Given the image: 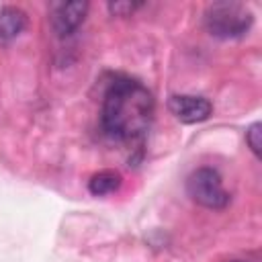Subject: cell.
Masks as SVG:
<instances>
[{
    "label": "cell",
    "mask_w": 262,
    "mask_h": 262,
    "mask_svg": "<svg viewBox=\"0 0 262 262\" xmlns=\"http://www.w3.org/2000/svg\"><path fill=\"white\" fill-rule=\"evenodd\" d=\"M246 143L256 158L262 156V125L260 123H252L246 129Z\"/></svg>",
    "instance_id": "8"
},
{
    "label": "cell",
    "mask_w": 262,
    "mask_h": 262,
    "mask_svg": "<svg viewBox=\"0 0 262 262\" xmlns=\"http://www.w3.org/2000/svg\"><path fill=\"white\" fill-rule=\"evenodd\" d=\"M188 196L207 209H223L229 203V192L223 188L221 176L213 168H199L186 178Z\"/></svg>",
    "instance_id": "3"
},
{
    "label": "cell",
    "mask_w": 262,
    "mask_h": 262,
    "mask_svg": "<svg viewBox=\"0 0 262 262\" xmlns=\"http://www.w3.org/2000/svg\"><path fill=\"white\" fill-rule=\"evenodd\" d=\"M137 6L139 4H135V2H111L108 4V10L113 14H117V16H129Z\"/></svg>",
    "instance_id": "9"
},
{
    "label": "cell",
    "mask_w": 262,
    "mask_h": 262,
    "mask_svg": "<svg viewBox=\"0 0 262 262\" xmlns=\"http://www.w3.org/2000/svg\"><path fill=\"white\" fill-rule=\"evenodd\" d=\"M168 108L180 123H186V125L207 121L213 113V104L207 98L192 96V94H174V96H170Z\"/></svg>",
    "instance_id": "5"
},
{
    "label": "cell",
    "mask_w": 262,
    "mask_h": 262,
    "mask_svg": "<svg viewBox=\"0 0 262 262\" xmlns=\"http://www.w3.org/2000/svg\"><path fill=\"white\" fill-rule=\"evenodd\" d=\"M121 182H123V178H121L119 172H115V170H100V172L90 176L88 190L94 196H104V194H111V192L119 190Z\"/></svg>",
    "instance_id": "7"
},
{
    "label": "cell",
    "mask_w": 262,
    "mask_h": 262,
    "mask_svg": "<svg viewBox=\"0 0 262 262\" xmlns=\"http://www.w3.org/2000/svg\"><path fill=\"white\" fill-rule=\"evenodd\" d=\"M154 119V96L137 80L117 76L104 92L100 123L108 137L119 141L141 139Z\"/></svg>",
    "instance_id": "1"
},
{
    "label": "cell",
    "mask_w": 262,
    "mask_h": 262,
    "mask_svg": "<svg viewBox=\"0 0 262 262\" xmlns=\"http://www.w3.org/2000/svg\"><path fill=\"white\" fill-rule=\"evenodd\" d=\"M88 12V2L76 0V2H53L49 8V23L57 37L72 35L84 20Z\"/></svg>",
    "instance_id": "4"
},
{
    "label": "cell",
    "mask_w": 262,
    "mask_h": 262,
    "mask_svg": "<svg viewBox=\"0 0 262 262\" xmlns=\"http://www.w3.org/2000/svg\"><path fill=\"white\" fill-rule=\"evenodd\" d=\"M252 12L239 2H213L205 10V27L213 37L235 39L250 31Z\"/></svg>",
    "instance_id": "2"
},
{
    "label": "cell",
    "mask_w": 262,
    "mask_h": 262,
    "mask_svg": "<svg viewBox=\"0 0 262 262\" xmlns=\"http://www.w3.org/2000/svg\"><path fill=\"white\" fill-rule=\"evenodd\" d=\"M235 262H244V260H235Z\"/></svg>",
    "instance_id": "10"
},
{
    "label": "cell",
    "mask_w": 262,
    "mask_h": 262,
    "mask_svg": "<svg viewBox=\"0 0 262 262\" xmlns=\"http://www.w3.org/2000/svg\"><path fill=\"white\" fill-rule=\"evenodd\" d=\"M27 27V14L16 6H2L0 8V39L10 41L23 33Z\"/></svg>",
    "instance_id": "6"
}]
</instances>
